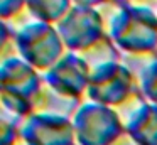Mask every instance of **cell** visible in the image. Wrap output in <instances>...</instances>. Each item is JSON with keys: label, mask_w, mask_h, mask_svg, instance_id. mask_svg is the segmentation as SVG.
<instances>
[{"label": "cell", "mask_w": 157, "mask_h": 145, "mask_svg": "<svg viewBox=\"0 0 157 145\" xmlns=\"http://www.w3.org/2000/svg\"><path fill=\"white\" fill-rule=\"evenodd\" d=\"M19 132L31 145H76L75 127L69 118L32 113L21 121Z\"/></svg>", "instance_id": "cell-6"}, {"label": "cell", "mask_w": 157, "mask_h": 145, "mask_svg": "<svg viewBox=\"0 0 157 145\" xmlns=\"http://www.w3.org/2000/svg\"><path fill=\"white\" fill-rule=\"evenodd\" d=\"M86 64L90 69H96L100 66H105L108 63H118L122 61V51L113 44V40L108 36H103L100 40L91 44L90 47L76 52Z\"/></svg>", "instance_id": "cell-11"}, {"label": "cell", "mask_w": 157, "mask_h": 145, "mask_svg": "<svg viewBox=\"0 0 157 145\" xmlns=\"http://www.w3.org/2000/svg\"><path fill=\"white\" fill-rule=\"evenodd\" d=\"M56 29L66 49L71 52H79L106 36L105 24L98 10L78 5L71 7V10L56 24Z\"/></svg>", "instance_id": "cell-5"}, {"label": "cell", "mask_w": 157, "mask_h": 145, "mask_svg": "<svg viewBox=\"0 0 157 145\" xmlns=\"http://www.w3.org/2000/svg\"><path fill=\"white\" fill-rule=\"evenodd\" d=\"M122 2H125V3H132V5H152L155 0H122Z\"/></svg>", "instance_id": "cell-20"}, {"label": "cell", "mask_w": 157, "mask_h": 145, "mask_svg": "<svg viewBox=\"0 0 157 145\" xmlns=\"http://www.w3.org/2000/svg\"><path fill=\"white\" fill-rule=\"evenodd\" d=\"M139 88L149 103L157 105V59H154L142 73L137 76Z\"/></svg>", "instance_id": "cell-13"}, {"label": "cell", "mask_w": 157, "mask_h": 145, "mask_svg": "<svg viewBox=\"0 0 157 145\" xmlns=\"http://www.w3.org/2000/svg\"><path fill=\"white\" fill-rule=\"evenodd\" d=\"M15 40L19 57L27 61L41 74L48 73L68 52L56 25L41 20H32L15 30Z\"/></svg>", "instance_id": "cell-2"}, {"label": "cell", "mask_w": 157, "mask_h": 145, "mask_svg": "<svg viewBox=\"0 0 157 145\" xmlns=\"http://www.w3.org/2000/svg\"><path fill=\"white\" fill-rule=\"evenodd\" d=\"M12 145H31V143H29V142H27V140H25V138H22V137H19V138H17V140H15V142H14V143H12Z\"/></svg>", "instance_id": "cell-21"}, {"label": "cell", "mask_w": 157, "mask_h": 145, "mask_svg": "<svg viewBox=\"0 0 157 145\" xmlns=\"http://www.w3.org/2000/svg\"><path fill=\"white\" fill-rule=\"evenodd\" d=\"M125 132L142 145H157V105L147 101L127 123Z\"/></svg>", "instance_id": "cell-10"}, {"label": "cell", "mask_w": 157, "mask_h": 145, "mask_svg": "<svg viewBox=\"0 0 157 145\" xmlns=\"http://www.w3.org/2000/svg\"><path fill=\"white\" fill-rule=\"evenodd\" d=\"M78 145H112L125 132L118 115L112 106L83 101L71 118Z\"/></svg>", "instance_id": "cell-3"}, {"label": "cell", "mask_w": 157, "mask_h": 145, "mask_svg": "<svg viewBox=\"0 0 157 145\" xmlns=\"http://www.w3.org/2000/svg\"><path fill=\"white\" fill-rule=\"evenodd\" d=\"M73 5V0H27L25 9L34 20L56 25L71 10Z\"/></svg>", "instance_id": "cell-12"}, {"label": "cell", "mask_w": 157, "mask_h": 145, "mask_svg": "<svg viewBox=\"0 0 157 145\" xmlns=\"http://www.w3.org/2000/svg\"><path fill=\"white\" fill-rule=\"evenodd\" d=\"M145 103H147L145 96H144L142 91L139 90V91H135L132 96L127 98L123 103H120L118 106H115L113 110H115L117 115H118V118H120V121L123 123V127H127V123L132 120V116H133V115H135Z\"/></svg>", "instance_id": "cell-14"}, {"label": "cell", "mask_w": 157, "mask_h": 145, "mask_svg": "<svg viewBox=\"0 0 157 145\" xmlns=\"http://www.w3.org/2000/svg\"><path fill=\"white\" fill-rule=\"evenodd\" d=\"M83 105V98L71 96L68 93H63L61 90L54 88L51 83L44 79L39 84L36 94L31 100L32 113L34 115H52V116H63L71 120L78 108Z\"/></svg>", "instance_id": "cell-9"}, {"label": "cell", "mask_w": 157, "mask_h": 145, "mask_svg": "<svg viewBox=\"0 0 157 145\" xmlns=\"http://www.w3.org/2000/svg\"><path fill=\"white\" fill-rule=\"evenodd\" d=\"M112 145H142V143H139V142H137V140H135V138H133L130 133L123 132V133L120 135V137L117 138V140L113 142Z\"/></svg>", "instance_id": "cell-18"}, {"label": "cell", "mask_w": 157, "mask_h": 145, "mask_svg": "<svg viewBox=\"0 0 157 145\" xmlns=\"http://www.w3.org/2000/svg\"><path fill=\"white\" fill-rule=\"evenodd\" d=\"M108 0H73V3L78 7H88V9H98Z\"/></svg>", "instance_id": "cell-19"}, {"label": "cell", "mask_w": 157, "mask_h": 145, "mask_svg": "<svg viewBox=\"0 0 157 145\" xmlns=\"http://www.w3.org/2000/svg\"><path fill=\"white\" fill-rule=\"evenodd\" d=\"M76 145H78V143H76Z\"/></svg>", "instance_id": "cell-22"}, {"label": "cell", "mask_w": 157, "mask_h": 145, "mask_svg": "<svg viewBox=\"0 0 157 145\" xmlns=\"http://www.w3.org/2000/svg\"><path fill=\"white\" fill-rule=\"evenodd\" d=\"M41 81L42 74L22 57L15 56L0 61V91H7L31 101Z\"/></svg>", "instance_id": "cell-8"}, {"label": "cell", "mask_w": 157, "mask_h": 145, "mask_svg": "<svg viewBox=\"0 0 157 145\" xmlns=\"http://www.w3.org/2000/svg\"><path fill=\"white\" fill-rule=\"evenodd\" d=\"M42 76L48 83H51L54 88L61 90L63 93H68L71 96L85 100L88 84H90V76H91V69L76 52L68 51Z\"/></svg>", "instance_id": "cell-7"}, {"label": "cell", "mask_w": 157, "mask_h": 145, "mask_svg": "<svg viewBox=\"0 0 157 145\" xmlns=\"http://www.w3.org/2000/svg\"><path fill=\"white\" fill-rule=\"evenodd\" d=\"M96 10L105 24V34L123 54L157 51V13L150 7L108 0Z\"/></svg>", "instance_id": "cell-1"}, {"label": "cell", "mask_w": 157, "mask_h": 145, "mask_svg": "<svg viewBox=\"0 0 157 145\" xmlns=\"http://www.w3.org/2000/svg\"><path fill=\"white\" fill-rule=\"evenodd\" d=\"M19 137H21L19 123L2 118L0 120V145H12Z\"/></svg>", "instance_id": "cell-17"}, {"label": "cell", "mask_w": 157, "mask_h": 145, "mask_svg": "<svg viewBox=\"0 0 157 145\" xmlns=\"http://www.w3.org/2000/svg\"><path fill=\"white\" fill-rule=\"evenodd\" d=\"M139 90L135 74L122 61H118L91 71L86 98L95 103L115 108Z\"/></svg>", "instance_id": "cell-4"}, {"label": "cell", "mask_w": 157, "mask_h": 145, "mask_svg": "<svg viewBox=\"0 0 157 145\" xmlns=\"http://www.w3.org/2000/svg\"><path fill=\"white\" fill-rule=\"evenodd\" d=\"M2 46H0V59H10L19 56L17 51V40H15V30L9 27L5 22H2Z\"/></svg>", "instance_id": "cell-15"}, {"label": "cell", "mask_w": 157, "mask_h": 145, "mask_svg": "<svg viewBox=\"0 0 157 145\" xmlns=\"http://www.w3.org/2000/svg\"><path fill=\"white\" fill-rule=\"evenodd\" d=\"M27 0H0V17L2 22L12 20L25 10Z\"/></svg>", "instance_id": "cell-16"}]
</instances>
